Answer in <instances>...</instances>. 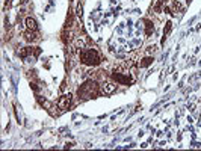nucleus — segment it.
<instances>
[{
  "mask_svg": "<svg viewBox=\"0 0 201 151\" xmlns=\"http://www.w3.org/2000/svg\"><path fill=\"white\" fill-rule=\"evenodd\" d=\"M115 89H116V82H115V80H111V82H105V83L101 85V88H100L101 94H105V95H109V94H112Z\"/></svg>",
  "mask_w": 201,
  "mask_h": 151,
  "instance_id": "5",
  "label": "nucleus"
},
{
  "mask_svg": "<svg viewBox=\"0 0 201 151\" xmlns=\"http://www.w3.org/2000/svg\"><path fill=\"white\" fill-rule=\"evenodd\" d=\"M171 29H173V23H171V21H168V23H166V27L163 29V41H165V38H166V36L169 35V32H171Z\"/></svg>",
  "mask_w": 201,
  "mask_h": 151,
  "instance_id": "10",
  "label": "nucleus"
},
{
  "mask_svg": "<svg viewBox=\"0 0 201 151\" xmlns=\"http://www.w3.org/2000/svg\"><path fill=\"white\" fill-rule=\"evenodd\" d=\"M76 15H77V17H82V5H77V9H76Z\"/></svg>",
  "mask_w": 201,
  "mask_h": 151,
  "instance_id": "13",
  "label": "nucleus"
},
{
  "mask_svg": "<svg viewBox=\"0 0 201 151\" xmlns=\"http://www.w3.org/2000/svg\"><path fill=\"white\" fill-rule=\"evenodd\" d=\"M101 92L100 91V86L97 85L95 80H86L83 85H80V88L77 89V94L82 100H88V98H94L98 94Z\"/></svg>",
  "mask_w": 201,
  "mask_h": 151,
  "instance_id": "1",
  "label": "nucleus"
},
{
  "mask_svg": "<svg viewBox=\"0 0 201 151\" xmlns=\"http://www.w3.org/2000/svg\"><path fill=\"white\" fill-rule=\"evenodd\" d=\"M173 11H183V5H182L180 2L175 0L174 3H173Z\"/></svg>",
  "mask_w": 201,
  "mask_h": 151,
  "instance_id": "12",
  "label": "nucleus"
},
{
  "mask_svg": "<svg viewBox=\"0 0 201 151\" xmlns=\"http://www.w3.org/2000/svg\"><path fill=\"white\" fill-rule=\"evenodd\" d=\"M23 36H24V39H26V41H39L38 35H36L35 32H32V30H27V32H24V34H23Z\"/></svg>",
  "mask_w": 201,
  "mask_h": 151,
  "instance_id": "7",
  "label": "nucleus"
},
{
  "mask_svg": "<svg viewBox=\"0 0 201 151\" xmlns=\"http://www.w3.org/2000/svg\"><path fill=\"white\" fill-rule=\"evenodd\" d=\"M24 23H26L27 30H32V32H36V30H38V24H36L35 18H32V17H27L26 20H24Z\"/></svg>",
  "mask_w": 201,
  "mask_h": 151,
  "instance_id": "6",
  "label": "nucleus"
},
{
  "mask_svg": "<svg viewBox=\"0 0 201 151\" xmlns=\"http://www.w3.org/2000/svg\"><path fill=\"white\" fill-rule=\"evenodd\" d=\"M79 56L80 62L83 65H88V67H97L101 62V56L95 49H83V50H80Z\"/></svg>",
  "mask_w": 201,
  "mask_h": 151,
  "instance_id": "2",
  "label": "nucleus"
},
{
  "mask_svg": "<svg viewBox=\"0 0 201 151\" xmlns=\"http://www.w3.org/2000/svg\"><path fill=\"white\" fill-rule=\"evenodd\" d=\"M71 101H73V95L71 94H64L58 100V107L61 110H67L71 106Z\"/></svg>",
  "mask_w": 201,
  "mask_h": 151,
  "instance_id": "4",
  "label": "nucleus"
},
{
  "mask_svg": "<svg viewBox=\"0 0 201 151\" xmlns=\"http://www.w3.org/2000/svg\"><path fill=\"white\" fill-rule=\"evenodd\" d=\"M111 77H112V80H115L116 83L120 85H131L135 82V77H130L127 73H120L118 70H114V73H112Z\"/></svg>",
  "mask_w": 201,
  "mask_h": 151,
  "instance_id": "3",
  "label": "nucleus"
},
{
  "mask_svg": "<svg viewBox=\"0 0 201 151\" xmlns=\"http://www.w3.org/2000/svg\"><path fill=\"white\" fill-rule=\"evenodd\" d=\"M153 32H154V26H153V23H151L150 20H145V35L150 36Z\"/></svg>",
  "mask_w": 201,
  "mask_h": 151,
  "instance_id": "8",
  "label": "nucleus"
},
{
  "mask_svg": "<svg viewBox=\"0 0 201 151\" xmlns=\"http://www.w3.org/2000/svg\"><path fill=\"white\" fill-rule=\"evenodd\" d=\"M153 60H154V59L151 58V56H147V58H144V59H142V60L139 62L141 68H147L148 65H151V64H153Z\"/></svg>",
  "mask_w": 201,
  "mask_h": 151,
  "instance_id": "9",
  "label": "nucleus"
},
{
  "mask_svg": "<svg viewBox=\"0 0 201 151\" xmlns=\"http://www.w3.org/2000/svg\"><path fill=\"white\" fill-rule=\"evenodd\" d=\"M76 47L80 49V50H83V49H86V44H85V41H83L82 38H77V39H76Z\"/></svg>",
  "mask_w": 201,
  "mask_h": 151,
  "instance_id": "11",
  "label": "nucleus"
}]
</instances>
